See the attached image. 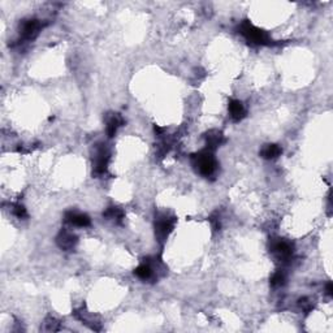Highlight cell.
<instances>
[{
    "mask_svg": "<svg viewBox=\"0 0 333 333\" xmlns=\"http://www.w3.org/2000/svg\"><path fill=\"white\" fill-rule=\"evenodd\" d=\"M238 33L242 35V37L246 38V41H249L253 45L256 46H272L275 45L272 41V38L268 35V33L262 29H259L251 24L249 20H245L242 23L238 25Z\"/></svg>",
    "mask_w": 333,
    "mask_h": 333,
    "instance_id": "obj_1",
    "label": "cell"
},
{
    "mask_svg": "<svg viewBox=\"0 0 333 333\" xmlns=\"http://www.w3.org/2000/svg\"><path fill=\"white\" fill-rule=\"evenodd\" d=\"M191 163L199 175L205 177H211L213 173L216 172L217 161L213 156V151L205 149L199 153L191 155Z\"/></svg>",
    "mask_w": 333,
    "mask_h": 333,
    "instance_id": "obj_2",
    "label": "cell"
},
{
    "mask_svg": "<svg viewBox=\"0 0 333 333\" xmlns=\"http://www.w3.org/2000/svg\"><path fill=\"white\" fill-rule=\"evenodd\" d=\"M109 159H111V154H109L108 147L105 145H98L97 150H95V156H94V173L97 176H104L108 169Z\"/></svg>",
    "mask_w": 333,
    "mask_h": 333,
    "instance_id": "obj_3",
    "label": "cell"
},
{
    "mask_svg": "<svg viewBox=\"0 0 333 333\" xmlns=\"http://www.w3.org/2000/svg\"><path fill=\"white\" fill-rule=\"evenodd\" d=\"M270 251L273 254V256L279 260V262H288L290 260L294 253L293 245L289 241L285 240H272L270 245Z\"/></svg>",
    "mask_w": 333,
    "mask_h": 333,
    "instance_id": "obj_4",
    "label": "cell"
},
{
    "mask_svg": "<svg viewBox=\"0 0 333 333\" xmlns=\"http://www.w3.org/2000/svg\"><path fill=\"white\" fill-rule=\"evenodd\" d=\"M175 224H176V217L168 216V215H159L155 220V233H156V237L160 241L167 240V237L171 234V232L175 228Z\"/></svg>",
    "mask_w": 333,
    "mask_h": 333,
    "instance_id": "obj_5",
    "label": "cell"
},
{
    "mask_svg": "<svg viewBox=\"0 0 333 333\" xmlns=\"http://www.w3.org/2000/svg\"><path fill=\"white\" fill-rule=\"evenodd\" d=\"M43 23H41V20L37 19H29L25 20L21 26H20V35H21V39L23 41H33L38 37L39 31L43 29Z\"/></svg>",
    "mask_w": 333,
    "mask_h": 333,
    "instance_id": "obj_6",
    "label": "cell"
},
{
    "mask_svg": "<svg viewBox=\"0 0 333 333\" xmlns=\"http://www.w3.org/2000/svg\"><path fill=\"white\" fill-rule=\"evenodd\" d=\"M65 221L69 223L71 225H75V227H81V228H85V227H89L91 224L90 217L87 216L86 213L77 212V211H68L65 212Z\"/></svg>",
    "mask_w": 333,
    "mask_h": 333,
    "instance_id": "obj_7",
    "label": "cell"
},
{
    "mask_svg": "<svg viewBox=\"0 0 333 333\" xmlns=\"http://www.w3.org/2000/svg\"><path fill=\"white\" fill-rule=\"evenodd\" d=\"M57 246L63 250H72L77 243V236L69 231H61L56 237Z\"/></svg>",
    "mask_w": 333,
    "mask_h": 333,
    "instance_id": "obj_8",
    "label": "cell"
},
{
    "mask_svg": "<svg viewBox=\"0 0 333 333\" xmlns=\"http://www.w3.org/2000/svg\"><path fill=\"white\" fill-rule=\"evenodd\" d=\"M228 109H229V115H231V119L233 121H241L243 117L246 116V108L245 105L242 104V102L237 101V99H231L228 104Z\"/></svg>",
    "mask_w": 333,
    "mask_h": 333,
    "instance_id": "obj_9",
    "label": "cell"
},
{
    "mask_svg": "<svg viewBox=\"0 0 333 333\" xmlns=\"http://www.w3.org/2000/svg\"><path fill=\"white\" fill-rule=\"evenodd\" d=\"M205 138H206V149L211 151H215L221 143L224 142V135L220 130H216V129L207 131Z\"/></svg>",
    "mask_w": 333,
    "mask_h": 333,
    "instance_id": "obj_10",
    "label": "cell"
},
{
    "mask_svg": "<svg viewBox=\"0 0 333 333\" xmlns=\"http://www.w3.org/2000/svg\"><path fill=\"white\" fill-rule=\"evenodd\" d=\"M124 125V119L119 113H113L107 119V127H105V131L109 138H112L116 134L117 129Z\"/></svg>",
    "mask_w": 333,
    "mask_h": 333,
    "instance_id": "obj_11",
    "label": "cell"
},
{
    "mask_svg": "<svg viewBox=\"0 0 333 333\" xmlns=\"http://www.w3.org/2000/svg\"><path fill=\"white\" fill-rule=\"evenodd\" d=\"M281 153H282V149L279 145L271 143V145H266L263 147V150L260 151V155L267 160H272V159H276V157L280 156Z\"/></svg>",
    "mask_w": 333,
    "mask_h": 333,
    "instance_id": "obj_12",
    "label": "cell"
},
{
    "mask_svg": "<svg viewBox=\"0 0 333 333\" xmlns=\"http://www.w3.org/2000/svg\"><path fill=\"white\" fill-rule=\"evenodd\" d=\"M103 216H104L107 220H112L115 221V223H117V224H121L124 220V217H125V213H124V211L121 210V208H119V207H108V208L103 212Z\"/></svg>",
    "mask_w": 333,
    "mask_h": 333,
    "instance_id": "obj_13",
    "label": "cell"
},
{
    "mask_svg": "<svg viewBox=\"0 0 333 333\" xmlns=\"http://www.w3.org/2000/svg\"><path fill=\"white\" fill-rule=\"evenodd\" d=\"M134 275L141 280H150V279H153L154 270L150 262H145L141 266L137 267L134 270Z\"/></svg>",
    "mask_w": 333,
    "mask_h": 333,
    "instance_id": "obj_14",
    "label": "cell"
},
{
    "mask_svg": "<svg viewBox=\"0 0 333 333\" xmlns=\"http://www.w3.org/2000/svg\"><path fill=\"white\" fill-rule=\"evenodd\" d=\"M285 281H286V273L282 270H277L271 277V285L273 288H280L285 284Z\"/></svg>",
    "mask_w": 333,
    "mask_h": 333,
    "instance_id": "obj_15",
    "label": "cell"
},
{
    "mask_svg": "<svg viewBox=\"0 0 333 333\" xmlns=\"http://www.w3.org/2000/svg\"><path fill=\"white\" fill-rule=\"evenodd\" d=\"M12 212L15 215L17 219H26L27 217V211L25 208V206H23L21 203H15L12 205Z\"/></svg>",
    "mask_w": 333,
    "mask_h": 333,
    "instance_id": "obj_16",
    "label": "cell"
},
{
    "mask_svg": "<svg viewBox=\"0 0 333 333\" xmlns=\"http://www.w3.org/2000/svg\"><path fill=\"white\" fill-rule=\"evenodd\" d=\"M43 330L47 331V332H56V331L60 330V323L57 322L55 318H47Z\"/></svg>",
    "mask_w": 333,
    "mask_h": 333,
    "instance_id": "obj_17",
    "label": "cell"
},
{
    "mask_svg": "<svg viewBox=\"0 0 333 333\" xmlns=\"http://www.w3.org/2000/svg\"><path fill=\"white\" fill-rule=\"evenodd\" d=\"M298 305H300V307L302 308L305 312H310L311 310H312V307H314V303L311 302L310 298H307V297H305V298H301L300 301H298Z\"/></svg>",
    "mask_w": 333,
    "mask_h": 333,
    "instance_id": "obj_18",
    "label": "cell"
},
{
    "mask_svg": "<svg viewBox=\"0 0 333 333\" xmlns=\"http://www.w3.org/2000/svg\"><path fill=\"white\" fill-rule=\"evenodd\" d=\"M210 223L211 225H212V229L213 231H219L220 229V217H219V215L217 213H213L212 216H210Z\"/></svg>",
    "mask_w": 333,
    "mask_h": 333,
    "instance_id": "obj_19",
    "label": "cell"
},
{
    "mask_svg": "<svg viewBox=\"0 0 333 333\" xmlns=\"http://www.w3.org/2000/svg\"><path fill=\"white\" fill-rule=\"evenodd\" d=\"M326 293H327V296H332V293H333V285H332V282H327V285H326Z\"/></svg>",
    "mask_w": 333,
    "mask_h": 333,
    "instance_id": "obj_20",
    "label": "cell"
}]
</instances>
